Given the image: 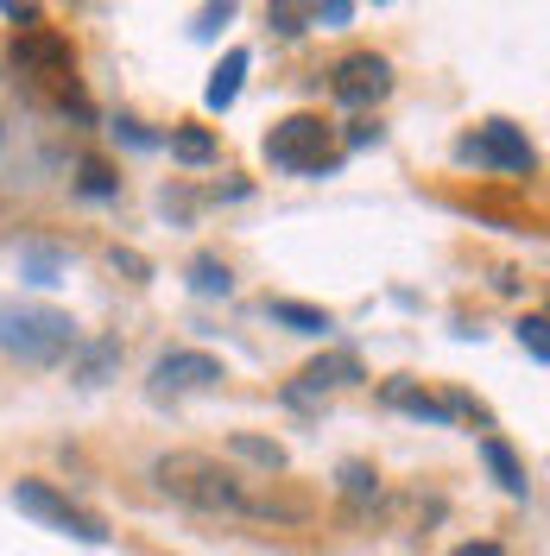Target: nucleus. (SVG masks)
I'll return each mask as SVG.
<instances>
[{
	"label": "nucleus",
	"mask_w": 550,
	"mask_h": 556,
	"mask_svg": "<svg viewBox=\"0 0 550 556\" xmlns=\"http://www.w3.org/2000/svg\"><path fill=\"white\" fill-rule=\"evenodd\" d=\"M152 481L159 493H172L177 506H197V513H222V519H273V525H298L310 513V500L298 493H273V481H247L241 468L215 462V455L177 450L152 462Z\"/></svg>",
	"instance_id": "nucleus-1"
},
{
	"label": "nucleus",
	"mask_w": 550,
	"mask_h": 556,
	"mask_svg": "<svg viewBox=\"0 0 550 556\" xmlns=\"http://www.w3.org/2000/svg\"><path fill=\"white\" fill-rule=\"evenodd\" d=\"M0 348L26 367H58L83 348V336H76V316L58 311V304H33V298L0 291Z\"/></svg>",
	"instance_id": "nucleus-2"
},
{
	"label": "nucleus",
	"mask_w": 550,
	"mask_h": 556,
	"mask_svg": "<svg viewBox=\"0 0 550 556\" xmlns=\"http://www.w3.org/2000/svg\"><path fill=\"white\" fill-rule=\"evenodd\" d=\"M266 165L285 177H329L342 165V152L329 146V127L316 114H285L266 134Z\"/></svg>",
	"instance_id": "nucleus-3"
},
{
	"label": "nucleus",
	"mask_w": 550,
	"mask_h": 556,
	"mask_svg": "<svg viewBox=\"0 0 550 556\" xmlns=\"http://www.w3.org/2000/svg\"><path fill=\"white\" fill-rule=\"evenodd\" d=\"M13 506L26 513V519L51 525V531H64V538H76V544H108V525L89 513V506H76L70 493H58L51 481H20L13 486Z\"/></svg>",
	"instance_id": "nucleus-4"
},
{
	"label": "nucleus",
	"mask_w": 550,
	"mask_h": 556,
	"mask_svg": "<svg viewBox=\"0 0 550 556\" xmlns=\"http://www.w3.org/2000/svg\"><path fill=\"white\" fill-rule=\"evenodd\" d=\"M7 58H13L20 76H33V83H70L76 76V45L58 26H20L13 45H7Z\"/></svg>",
	"instance_id": "nucleus-5"
},
{
	"label": "nucleus",
	"mask_w": 550,
	"mask_h": 556,
	"mask_svg": "<svg viewBox=\"0 0 550 556\" xmlns=\"http://www.w3.org/2000/svg\"><path fill=\"white\" fill-rule=\"evenodd\" d=\"M455 152H462L468 165H493L500 177H532L538 172V152H532V139L518 134L513 121H487V127H475Z\"/></svg>",
	"instance_id": "nucleus-6"
},
{
	"label": "nucleus",
	"mask_w": 550,
	"mask_h": 556,
	"mask_svg": "<svg viewBox=\"0 0 550 556\" xmlns=\"http://www.w3.org/2000/svg\"><path fill=\"white\" fill-rule=\"evenodd\" d=\"M329 96L342 108H379L392 96V64L379 51H348L342 64L329 70Z\"/></svg>",
	"instance_id": "nucleus-7"
},
{
	"label": "nucleus",
	"mask_w": 550,
	"mask_h": 556,
	"mask_svg": "<svg viewBox=\"0 0 550 556\" xmlns=\"http://www.w3.org/2000/svg\"><path fill=\"white\" fill-rule=\"evenodd\" d=\"M228 380L222 374V361L203 354V348H172V354H159V367H152V392L159 399H177V392H203V386Z\"/></svg>",
	"instance_id": "nucleus-8"
},
{
	"label": "nucleus",
	"mask_w": 550,
	"mask_h": 556,
	"mask_svg": "<svg viewBox=\"0 0 550 556\" xmlns=\"http://www.w3.org/2000/svg\"><path fill=\"white\" fill-rule=\"evenodd\" d=\"M361 380H367V374H361V354L336 348V354L310 361L304 374H298V392H291V399H304V392H342V386H361Z\"/></svg>",
	"instance_id": "nucleus-9"
},
{
	"label": "nucleus",
	"mask_w": 550,
	"mask_h": 556,
	"mask_svg": "<svg viewBox=\"0 0 550 556\" xmlns=\"http://www.w3.org/2000/svg\"><path fill=\"white\" fill-rule=\"evenodd\" d=\"M379 405H392V412L417 417V424H455V417H449V399L424 392L417 380H386V386H379Z\"/></svg>",
	"instance_id": "nucleus-10"
},
{
	"label": "nucleus",
	"mask_w": 550,
	"mask_h": 556,
	"mask_svg": "<svg viewBox=\"0 0 550 556\" xmlns=\"http://www.w3.org/2000/svg\"><path fill=\"white\" fill-rule=\"evenodd\" d=\"M247 64H253V58H247L241 45H235V51L215 64V76H209V89H203V108H209V114H228V108L241 102V76H247Z\"/></svg>",
	"instance_id": "nucleus-11"
},
{
	"label": "nucleus",
	"mask_w": 550,
	"mask_h": 556,
	"mask_svg": "<svg viewBox=\"0 0 550 556\" xmlns=\"http://www.w3.org/2000/svg\"><path fill=\"white\" fill-rule=\"evenodd\" d=\"M482 462L493 468L500 493H513V500H525V493H532V481H525V462L513 455V443H507V437H482Z\"/></svg>",
	"instance_id": "nucleus-12"
},
{
	"label": "nucleus",
	"mask_w": 550,
	"mask_h": 556,
	"mask_svg": "<svg viewBox=\"0 0 550 556\" xmlns=\"http://www.w3.org/2000/svg\"><path fill=\"white\" fill-rule=\"evenodd\" d=\"M266 316H273V323H285L291 336H329V329H336V323H329V311L298 304V298H266Z\"/></svg>",
	"instance_id": "nucleus-13"
},
{
	"label": "nucleus",
	"mask_w": 550,
	"mask_h": 556,
	"mask_svg": "<svg viewBox=\"0 0 550 556\" xmlns=\"http://www.w3.org/2000/svg\"><path fill=\"white\" fill-rule=\"evenodd\" d=\"M64 247H51V241H26L20 247V278H33V285H58L64 278Z\"/></svg>",
	"instance_id": "nucleus-14"
},
{
	"label": "nucleus",
	"mask_w": 550,
	"mask_h": 556,
	"mask_svg": "<svg viewBox=\"0 0 550 556\" xmlns=\"http://www.w3.org/2000/svg\"><path fill=\"white\" fill-rule=\"evenodd\" d=\"M114 367H121V342H114V336H108V342H89L76 354V386H102Z\"/></svg>",
	"instance_id": "nucleus-15"
},
{
	"label": "nucleus",
	"mask_w": 550,
	"mask_h": 556,
	"mask_svg": "<svg viewBox=\"0 0 550 556\" xmlns=\"http://www.w3.org/2000/svg\"><path fill=\"white\" fill-rule=\"evenodd\" d=\"M190 291H197V298H228V291H235V273H228L215 253H197V260H190Z\"/></svg>",
	"instance_id": "nucleus-16"
},
{
	"label": "nucleus",
	"mask_w": 550,
	"mask_h": 556,
	"mask_svg": "<svg viewBox=\"0 0 550 556\" xmlns=\"http://www.w3.org/2000/svg\"><path fill=\"white\" fill-rule=\"evenodd\" d=\"M172 159L177 165H209V159H215V134H209V127H177Z\"/></svg>",
	"instance_id": "nucleus-17"
},
{
	"label": "nucleus",
	"mask_w": 550,
	"mask_h": 556,
	"mask_svg": "<svg viewBox=\"0 0 550 556\" xmlns=\"http://www.w3.org/2000/svg\"><path fill=\"white\" fill-rule=\"evenodd\" d=\"M76 190H83V197H89V203H108V197H114V190H121V177L108 172L102 159H83V165H76Z\"/></svg>",
	"instance_id": "nucleus-18"
},
{
	"label": "nucleus",
	"mask_w": 550,
	"mask_h": 556,
	"mask_svg": "<svg viewBox=\"0 0 550 556\" xmlns=\"http://www.w3.org/2000/svg\"><path fill=\"white\" fill-rule=\"evenodd\" d=\"M336 481H342V493L354 500V506H367V500H379V475L367 468V462H342V468H336Z\"/></svg>",
	"instance_id": "nucleus-19"
},
{
	"label": "nucleus",
	"mask_w": 550,
	"mask_h": 556,
	"mask_svg": "<svg viewBox=\"0 0 550 556\" xmlns=\"http://www.w3.org/2000/svg\"><path fill=\"white\" fill-rule=\"evenodd\" d=\"M518 342H525V354H532L538 367H550V336H545V316H525V323H518Z\"/></svg>",
	"instance_id": "nucleus-20"
},
{
	"label": "nucleus",
	"mask_w": 550,
	"mask_h": 556,
	"mask_svg": "<svg viewBox=\"0 0 550 556\" xmlns=\"http://www.w3.org/2000/svg\"><path fill=\"white\" fill-rule=\"evenodd\" d=\"M266 26L285 33V38H298L310 26V7H285V0H278V7H266Z\"/></svg>",
	"instance_id": "nucleus-21"
},
{
	"label": "nucleus",
	"mask_w": 550,
	"mask_h": 556,
	"mask_svg": "<svg viewBox=\"0 0 550 556\" xmlns=\"http://www.w3.org/2000/svg\"><path fill=\"white\" fill-rule=\"evenodd\" d=\"M235 455L260 462V468H285V450L278 443H260V437H235Z\"/></svg>",
	"instance_id": "nucleus-22"
},
{
	"label": "nucleus",
	"mask_w": 550,
	"mask_h": 556,
	"mask_svg": "<svg viewBox=\"0 0 550 556\" xmlns=\"http://www.w3.org/2000/svg\"><path fill=\"white\" fill-rule=\"evenodd\" d=\"M228 20H235V7L222 0V7H203V13H197V26H190V33H197V38H215L222 26H228Z\"/></svg>",
	"instance_id": "nucleus-23"
},
{
	"label": "nucleus",
	"mask_w": 550,
	"mask_h": 556,
	"mask_svg": "<svg viewBox=\"0 0 550 556\" xmlns=\"http://www.w3.org/2000/svg\"><path fill=\"white\" fill-rule=\"evenodd\" d=\"M348 20H354V7H348V0H329V7H310V26H329V33H336V26H348Z\"/></svg>",
	"instance_id": "nucleus-24"
},
{
	"label": "nucleus",
	"mask_w": 550,
	"mask_h": 556,
	"mask_svg": "<svg viewBox=\"0 0 550 556\" xmlns=\"http://www.w3.org/2000/svg\"><path fill=\"white\" fill-rule=\"evenodd\" d=\"M0 13H7L13 26H33L38 20V7H26V0H0Z\"/></svg>",
	"instance_id": "nucleus-25"
},
{
	"label": "nucleus",
	"mask_w": 550,
	"mask_h": 556,
	"mask_svg": "<svg viewBox=\"0 0 550 556\" xmlns=\"http://www.w3.org/2000/svg\"><path fill=\"white\" fill-rule=\"evenodd\" d=\"M114 266H121V273H134V278H146V260L127 253V247H114Z\"/></svg>",
	"instance_id": "nucleus-26"
},
{
	"label": "nucleus",
	"mask_w": 550,
	"mask_h": 556,
	"mask_svg": "<svg viewBox=\"0 0 550 556\" xmlns=\"http://www.w3.org/2000/svg\"><path fill=\"white\" fill-rule=\"evenodd\" d=\"M374 139H379L374 121H354V127H348V146H374Z\"/></svg>",
	"instance_id": "nucleus-27"
},
{
	"label": "nucleus",
	"mask_w": 550,
	"mask_h": 556,
	"mask_svg": "<svg viewBox=\"0 0 550 556\" xmlns=\"http://www.w3.org/2000/svg\"><path fill=\"white\" fill-rule=\"evenodd\" d=\"M449 556H507V551H500V544H455Z\"/></svg>",
	"instance_id": "nucleus-28"
}]
</instances>
